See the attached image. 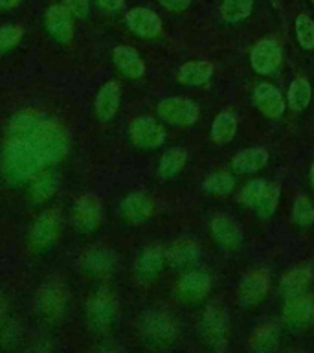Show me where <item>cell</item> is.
<instances>
[{"mask_svg":"<svg viewBox=\"0 0 314 353\" xmlns=\"http://www.w3.org/2000/svg\"><path fill=\"white\" fill-rule=\"evenodd\" d=\"M140 335L147 346L165 347L176 339V324L169 314L151 311L140 320Z\"/></svg>","mask_w":314,"mask_h":353,"instance_id":"obj_3","label":"cell"},{"mask_svg":"<svg viewBox=\"0 0 314 353\" xmlns=\"http://www.w3.org/2000/svg\"><path fill=\"white\" fill-rule=\"evenodd\" d=\"M270 289V274L266 269L250 270L239 287V300L244 305H255L266 296Z\"/></svg>","mask_w":314,"mask_h":353,"instance_id":"obj_10","label":"cell"},{"mask_svg":"<svg viewBox=\"0 0 314 353\" xmlns=\"http://www.w3.org/2000/svg\"><path fill=\"white\" fill-rule=\"evenodd\" d=\"M311 182H313V186H314V165H313V170H311Z\"/></svg>","mask_w":314,"mask_h":353,"instance_id":"obj_44","label":"cell"},{"mask_svg":"<svg viewBox=\"0 0 314 353\" xmlns=\"http://www.w3.org/2000/svg\"><path fill=\"white\" fill-rule=\"evenodd\" d=\"M204 192L211 193V195H226L231 192L233 188V176L228 175L226 171H217L208 175V179L202 184Z\"/></svg>","mask_w":314,"mask_h":353,"instance_id":"obj_35","label":"cell"},{"mask_svg":"<svg viewBox=\"0 0 314 353\" xmlns=\"http://www.w3.org/2000/svg\"><path fill=\"white\" fill-rule=\"evenodd\" d=\"M278 342H280V330L274 324H264L259 325L252 333L250 346L255 352H272L278 347Z\"/></svg>","mask_w":314,"mask_h":353,"instance_id":"obj_28","label":"cell"},{"mask_svg":"<svg viewBox=\"0 0 314 353\" xmlns=\"http://www.w3.org/2000/svg\"><path fill=\"white\" fill-rule=\"evenodd\" d=\"M112 59H114L116 66L120 68L121 74H125L127 77L131 79H138V77L143 76L145 72V65L143 61L140 59L138 52H134L132 48H127V46H118L112 54Z\"/></svg>","mask_w":314,"mask_h":353,"instance_id":"obj_23","label":"cell"},{"mask_svg":"<svg viewBox=\"0 0 314 353\" xmlns=\"http://www.w3.org/2000/svg\"><path fill=\"white\" fill-rule=\"evenodd\" d=\"M311 270L307 267H297L292 269L291 272H286L285 278L281 280V289L285 292V296H294V294H303L305 289L311 283Z\"/></svg>","mask_w":314,"mask_h":353,"instance_id":"obj_27","label":"cell"},{"mask_svg":"<svg viewBox=\"0 0 314 353\" xmlns=\"http://www.w3.org/2000/svg\"><path fill=\"white\" fill-rule=\"evenodd\" d=\"M79 267H81L83 272L90 276L109 274L116 267L114 254L107 248H90L79 259Z\"/></svg>","mask_w":314,"mask_h":353,"instance_id":"obj_14","label":"cell"},{"mask_svg":"<svg viewBox=\"0 0 314 353\" xmlns=\"http://www.w3.org/2000/svg\"><path fill=\"white\" fill-rule=\"evenodd\" d=\"M167 261L165 252L160 247H151L143 250L142 256L138 258L136 267H134V274L140 281L147 283L153 281L160 274V270L164 269V263Z\"/></svg>","mask_w":314,"mask_h":353,"instance_id":"obj_16","label":"cell"},{"mask_svg":"<svg viewBox=\"0 0 314 353\" xmlns=\"http://www.w3.org/2000/svg\"><path fill=\"white\" fill-rule=\"evenodd\" d=\"M116 316V298L109 289H101L87 303V320L94 331H107Z\"/></svg>","mask_w":314,"mask_h":353,"instance_id":"obj_5","label":"cell"},{"mask_svg":"<svg viewBox=\"0 0 314 353\" xmlns=\"http://www.w3.org/2000/svg\"><path fill=\"white\" fill-rule=\"evenodd\" d=\"M253 99L259 109L263 110L269 118H280L285 112V101L281 98L280 90L272 85H258L255 92H253Z\"/></svg>","mask_w":314,"mask_h":353,"instance_id":"obj_18","label":"cell"},{"mask_svg":"<svg viewBox=\"0 0 314 353\" xmlns=\"http://www.w3.org/2000/svg\"><path fill=\"white\" fill-rule=\"evenodd\" d=\"M22 39V30L19 26H2L0 28V52L13 48Z\"/></svg>","mask_w":314,"mask_h":353,"instance_id":"obj_38","label":"cell"},{"mask_svg":"<svg viewBox=\"0 0 314 353\" xmlns=\"http://www.w3.org/2000/svg\"><path fill=\"white\" fill-rule=\"evenodd\" d=\"M283 319L291 325H307L314 319V300L305 292L286 296Z\"/></svg>","mask_w":314,"mask_h":353,"instance_id":"obj_13","label":"cell"},{"mask_svg":"<svg viewBox=\"0 0 314 353\" xmlns=\"http://www.w3.org/2000/svg\"><path fill=\"white\" fill-rule=\"evenodd\" d=\"M66 307V291L59 281H50L39 289L35 298L37 313L46 320L59 319Z\"/></svg>","mask_w":314,"mask_h":353,"instance_id":"obj_6","label":"cell"},{"mask_svg":"<svg viewBox=\"0 0 314 353\" xmlns=\"http://www.w3.org/2000/svg\"><path fill=\"white\" fill-rule=\"evenodd\" d=\"M61 230V215L55 210H44L33 223L32 228V245L37 250H44L57 239Z\"/></svg>","mask_w":314,"mask_h":353,"instance_id":"obj_8","label":"cell"},{"mask_svg":"<svg viewBox=\"0 0 314 353\" xmlns=\"http://www.w3.org/2000/svg\"><path fill=\"white\" fill-rule=\"evenodd\" d=\"M311 96H313V90H311V85H308L307 79H303V77L294 79L291 85V90H289V105H291V109L303 110L311 103Z\"/></svg>","mask_w":314,"mask_h":353,"instance_id":"obj_32","label":"cell"},{"mask_svg":"<svg viewBox=\"0 0 314 353\" xmlns=\"http://www.w3.org/2000/svg\"><path fill=\"white\" fill-rule=\"evenodd\" d=\"M10 138L26 140L37 149L44 165L59 162L68 151V138L54 120L33 109L17 112L10 121Z\"/></svg>","mask_w":314,"mask_h":353,"instance_id":"obj_1","label":"cell"},{"mask_svg":"<svg viewBox=\"0 0 314 353\" xmlns=\"http://www.w3.org/2000/svg\"><path fill=\"white\" fill-rule=\"evenodd\" d=\"M165 258H167V263H171L173 267L191 263L198 258V245L191 239H186V237L178 239L165 250Z\"/></svg>","mask_w":314,"mask_h":353,"instance_id":"obj_25","label":"cell"},{"mask_svg":"<svg viewBox=\"0 0 314 353\" xmlns=\"http://www.w3.org/2000/svg\"><path fill=\"white\" fill-rule=\"evenodd\" d=\"M186 151H182V149H169L167 153H164L162 160H160V175L164 176V179H169V176L176 175L184 168V164H186Z\"/></svg>","mask_w":314,"mask_h":353,"instance_id":"obj_34","label":"cell"},{"mask_svg":"<svg viewBox=\"0 0 314 353\" xmlns=\"http://www.w3.org/2000/svg\"><path fill=\"white\" fill-rule=\"evenodd\" d=\"M278 199H280V188L272 184V182H266L263 192H261V195H259L255 204H253V208H255L261 219H269L270 215L274 214L275 206H278Z\"/></svg>","mask_w":314,"mask_h":353,"instance_id":"obj_30","label":"cell"},{"mask_svg":"<svg viewBox=\"0 0 314 353\" xmlns=\"http://www.w3.org/2000/svg\"><path fill=\"white\" fill-rule=\"evenodd\" d=\"M211 232H213L215 239L224 245V247H237L242 239L241 226L237 225L233 217L226 214H217L211 219Z\"/></svg>","mask_w":314,"mask_h":353,"instance_id":"obj_17","label":"cell"},{"mask_svg":"<svg viewBox=\"0 0 314 353\" xmlns=\"http://www.w3.org/2000/svg\"><path fill=\"white\" fill-rule=\"evenodd\" d=\"M313 2H314V0H313Z\"/></svg>","mask_w":314,"mask_h":353,"instance_id":"obj_45","label":"cell"},{"mask_svg":"<svg viewBox=\"0 0 314 353\" xmlns=\"http://www.w3.org/2000/svg\"><path fill=\"white\" fill-rule=\"evenodd\" d=\"M202 335L209 346L222 352L230 339V316L220 305H209L202 316Z\"/></svg>","mask_w":314,"mask_h":353,"instance_id":"obj_4","label":"cell"},{"mask_svg":"<svg viewBox=\"0 0 314 353\" xmlns=\"http://www.w3.org/2000/svg\"><path fill=\"white\" fill-rule=\"evenodd\" d=\"M127 24L132 32L140 35V37H156L162 30V22L158 15L151 10L145 8H134L127 13Z\"/></svg>","mask_w":314,"mask_h":353,"instance_id":"obj_15","label":"cell"},{"mask_svg":"<svg viewBox=\"0 0 314 353\" xmlns=\"http://www.w3.org/2000/svg\"><path fill=\"white\" fill-rule=\"evenodd\" d=\"M131 138L134 145L142 149H154L165 140L164 127L149 116H140L131 123Z\"/></svg>","mask_w":314,"mask_h":353,"instance_id":"obj_9","label":"cell"},{"mask_svg":"<svg viewBox=\"0 0 314 353\" xmlns=\"http://www.w3.org/2000/svg\"><path fill=\"white\" fill-rule=\"evenodd\" d=\"M160 4L169 11H184L187 6L191 4V0H160Z\"/></svg>","mask_w":314,"mask_h":353,"instance_id":"obj_41","label":"cell"},{"mask_svg":"<svg viewBox=\"0 0 314 353\" xmlns=\"http://www.w3.org/2000/svg\"><path fill=\"white\" fill-rule=\"evenodd\" d=\"M21 0H0V8L2 10H11V8H15Z\"/></svg>","mask_w":314,"mask_h":353,"instance_id":"obj_43","label":"cell"},{"mask_svg":"<svg viewBox=\"0 0 314 353\" xmlns=\"http://www.w3.org/2000/svg\"><path fill=\"white\" fill-rule=\"evenodd\" d=\"M264 184H266L264 181L248 182L247 186L242 188L241 195H239V201H241L242 204H247V206H252L253 208V204H255L258 197L261 195V192H263Z\"/></svg>","mask_w":314,"mask_h":353,"instance_id":"obj_39","label":"cell"},{"mask_svg":"<svg viewBox=\"0 0 314 353\" xmlns=\"http://www.w3.org/2000/svg\"><path fill=\"white\" fill-rule=\"evenodd\" d=\"M209 287H211V281H209V276L206 272H187L186 276H182L178 289L186 300L198 302L208 294Z\"/></svg>","mask_w":314,"mask_h":353,"instance_id":"obj_21","label":"cell"},{"mask_svg":"<svg viewBox=\"0 0 314 353\" xmlns=\"http://www.w3.org/2000/svg\"><path fill=\"white\" fill-rule=\"evenodd\" d=\"M120 107V87L116 81L105 83L96 96V114L99 120H110Z\"/></svg>","mask_w":314,"mask_h":353,"instance_id":"obj_20","label":"cell"},{"mask_svg":"<svg viewBox=\"0 0 314 353\" xmlns=\"http://www.w3.org/2000/svg\"><path fill=\"white\" fill-rule=\"evenodd\" d=\"M70 11L63 6H52L46 13V28L57 41L68 43L74 37V28H72Z\"/></svg>","mask_w":314,"mask_h":353,"instance_id":"obj_19","label":"cell"},{"mask_svg":"<svg viewBox=\"0 0 314 353\" xmlns=\"http://www.w3.org/2000/svg\"><path fill=\"white\" fill-rule=\"evenodd\" d=\"M66 10L70 11L74 17H87L88 13V0H65Z\"/></svg>","mask_w":314,"mask_h":353,"instance_id":"obj_40","label":"cell"},{"mask_svg":"<svg viewBox=\"0 0 314 353\" xmlns=\"http://www.w3.org/2000/svg\"><path fill=\"white\" fill-rule=\"evenodd\" d=\"M101 203L94 195H83L74 204V223L81 232L96 230L101 223Z\"/></svg>","mask_w":314,"mask_h":353,"instance_id":"obj_11","label":"cell"},{"mask_svg":"<svg viewBox=\"0 0 314 353\" xmlns=\"http://www.w3.org/2000/svg\"><path fill=\"white\" fill-rule=\"evenodd\" d=\"M98 4L101 6V8H105V10L116 11L123 6V0H98Z\"/></svg>","mask_w":314,"mask_h":353,"instance_id":"obj_42","label":"cell"},{"mask_svg":"<svg viewBox=\"0 0 314 353\" xmlns=\"http://www.w3.org/2000/svg\"><path fill=\"white\" fill-rule=\"evenodd\" d=\"M57 188H59V181H57V176L54 173H41L39 176H35L30 195H32L35 203H44L50 197H54Z\"/></svg>","mask_w":314,"mask_h":353,"instance_id":"obj_29","label":"cell"},{"mask_svg":"<svg viewBox=\"0 0 314 353\" xmlns=\"http://www.w3.org/2000/svg\"><path fill=\"white\" fill-rule=\"evenodd\" d=\"M269 160V153L263 148H252L244 149L233 159V168L239 173H253V171L261 170Z\"/></svg>","mask_w":314,"mask_h":353,"instance_id":"obj_26","label":"cell"},{"mask_svg":"<svg viewBox=\"0 0 314 353\" xmlns=\"http://www.w3.org/2000/svg\"><path fill=\"white\" fill-rule=\"evenodd\" d=\"M158 114L175 125H191L198 118V107L191 99L169 98L158 105Z\"/></svg>","mask_w":314,"mask_h":353,"instance_id":"obj_7","label":"cell"},{"mask_svg":"<svg viewBox=\"0 0 314 353\" xmlns=\"http://www.w3.org/2000/svg\"><path fill=\"white\" fill-rule=\"evenodd\" d=\"M121 214L131 223H142L153 214V201L145 193H132L121 203Z\"/></svg>","mask_w":314,"mask_h":353,"instance_id":"obj_22","label":"cell"},{"mask_svg":"<svg viewBox=\"0 0 314 353\" xmlns=\"http://www.w3.org/2000/svg\"><path fill=\"white\" fill-rule=\"evenodd\" d=\"M237 121L233 118L231 112H220L217 118H215L213 125H211V138L215 142L226 143L230 142L233 134H236Z\"/></svg>","mask_w":314,"mask_h":353,"instance_id":"obj_31","label":"cell"},{"mask_svg":"<svg viewBox=\"0 0 314 353\" xmlns=\"http://www.w3.org/2000/svg\"><path fill=\"white\" fill-rule=\"evenodd\" d=\"M43 165V159L32 143L21 138H10L2 153V171L8 179L17 182L30 181Z\"/></svg>","mask_w":314,"mask_h":353,"instance_id":"obj_2","label":"cell"},{"mask_svg":"<svg viewBox=\"0 0 314 353\" xmlns=\"http://www.w3.org/2000/svg\"><path fill=\"white\" fill-rule=\"evenodd\" d=\"M211 74H213V65L211 63H208V61H191V63H186V65L180 66L178 81L184 83V85L197 87V85L208 83Z\"/></svg>","mask_w":314,"mask_h":353,"instance_id":"obj_24","label":"cell"},{"mask_svg":"<svg viewBox=\"0 0 314 353\" xmlns=\"http://www.w3.org/2000/svg\"><path fill=\"white\" fill-rule=\"evenodd\" d=\"M253 0H224L220 13L228 22H239L252 13Z\"/></svg>","mask_w":314,"mask_h":353,"instance_id":"obj_33","label":"cell"},{"mask_svg":"<svg viewBox=\"0 0 314 353\" xmlns=\"http://www.w3.org/2000/svg\"><path fill=\"white\" fill-rule=\"evenodd\" d=\"M294 221L300 226H307L314 221V206L308 197H300L294 204Z\"/></svg>","mask_w":314,"mask_h":353,"instance_id":"obj_37","label":"cell"},{"mask_svg":"<svg viewBox=\"0 0 314 353\" xmlns=\"http://www.w3.org/2000/svg\"><path fill=\"white\" fill-rule=\"evenodd\" d=\"M296 35L302 48H314V22L307 15H300L296 19Z\"/></svg>","mask_w":314,"mask_h":353,"instance_id":"obj_36","label":"cell"},{"mask_svg":"<svg viewBox=\"0 0 314 353\" xmlns=\"http://www.w3.org/2000/svg\"><path fill=\"white\" fill-rule=\"evenodd\" d=\"M253 70L259 74H272L281 63V48L280 44L272 39H263L259 41L252 50L250 55Z\"/></svg>","mask_w":314,"mask_h":353,"instance_id":"obj_12","label":"cell"}]
</instances>
